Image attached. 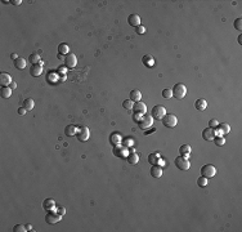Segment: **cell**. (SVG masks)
Masks as SVG:
<instances>
[{
	"mask_svg": "<svg viewBox=\"0 0 242 232\" xmlns=\"http://www.w3.org/2000/svg\"><path fill=\"white\" fill-rule=\"evenodd\" d=\"M151 175L153 178H161L162 177V168L158 166V165H153L151 168Z\"/></svg>",
	"mask_w": 242,
	"mask_h": 232,
	"instance_id": "18",
	"label": "cell"
},
{
	"mask_svg": "<svg viewBox=\"0 0 242 232\" xmlns=\"http://www.w3.org/2000/svg\"><path fill=\"white\" fill-rule=\"evenodd\" d=\"M11 88H12V89H16V88H17V84L14 83V81H13V83L11 84Z\"/></svg>",
	"mask_w": 242,
	"mask_h": 232,
	"instance_id": "48",
	"label": "cell"
},
{
	"mask_svg": "<svg viewBox=\"0 0 242 232\" xmlns=\"http://www.w3.org/2000/svg\"><path fill=\"white\" fill-rule=\"evenodd\" d=\"M14 66H16V69H20V70L25 69L26 67V60L25 58H22V57H20L18 60L14 61Z\"/></svg>",
	"mask_w": 242,
	"mask_h": 232,
	"instance_id": "28",
	"label": "cell"
},
{
	"mask_svg": "<svg viewBox=\"0 0 242 232\" xmlns=\"http://www.w3.org/2000/svg\"><path fill=\"white\" fill-rule=\"evenodd\" d=\"M29 61L32 63V65H36V63H39L41 60H40V56H39L38 53H32V54H31V56L29 57Z\"/></svg>",
	"mask_w": 242,
	"mask_h": 232,
	"instance_id": "31",
	"label": "cell"
},
{
	"mask_svg": "<svg viewBox=\"0 0 242 232\" xmlns=\"http://www.w3.org/2000/svg\"><path fill=\"white\" fill-rule=\"evenodd\" d=\"M26 112H27V110H26L25 107H20V108H18V115L23 116V115H26Z\"/></svg>",
	"mask_w": 242,
	"mask_h": 232,
	"instance_id": "42",
	"label": "cell"
},
{
	"mask_svg": "<svg viewBox=\"0 0 242 232\" xmlns=\"http://www.w3.org/2000/svg\"><path fill=\"white\" fill-rule=\"evenodd\" d=\"M216 135H218L216 130L213 129V128H206V129H204V131H202V138L206 139V141H213Z\"/></svg>",
	"mask_w": 242,
	"mask_h": 232,
	"instance_id": "13",
	"label": "cell"
},
{
	"mask_svg": "<svg viewBox=\"0 0 242 232\" xmlns=\"http://www.w3.org/2000/svg\"><path fill=\"white\" fill-rule=\"evenodd\" d=\"M143 63L147 67H153L155 66V60L152 58V56H144L143 57Z\"/></svg>",
	"mask_w": 242,
	"mask_h": 232,
	"instance_id": "29",
	"label": "cell"
},
{
	"mask_svg": "<svg viewBox=\"0 0 242 232\" xmlns=\"http://www.w3.org/2000/svg\"><path fill=\"white\" fill-rule=\"evenodd\" d=\"M195 107L197 108L198 111H205V110H206V107H207V102L205 101L204 98H200V99H197V101H196Z\"/></svg>",
	"mask_w": 242,
	"mask_h": 232,
	"instance_id": "20",
	"label": "cell"
},
{
	"mask_svg": "<svg viewBox=\"0 0 242 232\" xmlns=\"http://www.w3.org/2000/svg\"><path fill=\"white\" fill-rule=\"evenodd\" d=\"M215 130H216L218 135H224V134H228L231 131V126H229V124H227V122H222V124H219L216 126Z\"/></svg>",
	"mask_w": 242,
	"mask_h": 232,
	"instance_id": "12",
	"label": "cell"
},
{
	"mask_svg": "<svg viewBox=\"0 0 242 232\" xmlns=\"http://www.w3.org/2000/svg\"><path fill=\"white\" fill-rule=\"evenodd\" d=\"M157 157H158V153H156V155H149V156H148V161H149V164H155V162H156Z\"/></svg>",
	"mask_w": 242,
	"mask_h": 232,
	"instance_id": "41",
	"label": "cell"
},
{
	"mask_svg": "<svg viewBox=\"0 0 242 232\" xmlns=\"http://www.w3.org/2000/svg\"><path fill=\"white\" fill-rule=\"evenodd\" d=\"M174 164H175V166H176L179 170H188V169H189V166H191V164H189V161H188V159L183 157L182 155H180L179 157H176V159H175V160H174Z\"/></svg>",
	"mask_w": 242,
	"mask_h": 232,
	"instance_id": "5",
	"label": "cell"
},
{
	"mask_svg": "<svg viewBox=\"0 0 242 232\" xmlns=\"http://www.w3.org/2000/svg\"><path fill=\"white\" fill-rule=\"evenodd\" d=\"M127 23L130 26H134V27L140 26V17L138 14H130L127 17Z\"/></svg>",
	"mask_w": 242,
	"mask_h": 232,
	"instance_id": "16",
	"label": "cell"
},
{
	"mask_svg": "<svg viewBox=\"0 0 242 232\" xmlns=\"http://www.w3.org/2000/svg\"><path fill=\"white\" fill-rule=\"evenodd\" d=\"M109 142H111L113 146H117V144H121V142H122V137H121V134H118V133H113V134H111V137H109Z\"/></svg>",
	"mask_w": 242,
	"mask_h": 232,
	"instance_id": "19",
	"label": "cell"
},
{
	"mask_svg": "<svg viewBox=\"0 0 242 232\" xmlns=\"http://www.w3.org/2000/svg\"><path fill=\"white\" fill-rule=\"evenodd\" d=\"M135 32L136 34H139V35H143L144 32H146V27L144 26H138V27H135Z\"/></svg>",
	"mask_w": 242,
	"mask_h": 232,
	"instance_id": "40",
	"label": "cell"
},
{
	"mask_svg": "<svg viewBox=\"0 0 242 232\" xmlns=\"http://www.w3.org/2000/svg\"><path fill=\"white\" fill-rule=\"evenodd\" d=\"M213 141H214V143H215L218 147L224 146V143H225V139H224V137H223V135H216V137L214 138Z\"/></svg>",
	"mask_w": 242,
	"mask_h": 232,
	"instance_id": "30",
	"label": "cell"
},
{
	"mask_svg": "<svg viewBox=\"0 0 242 232\" xmlns=\"http://www.w3.org/2000/svg\"><path fill=\"white\" fill-rule=\"evenodd\" d=\"M162 97H164V98H166V99L171 98V97H173V92H171V89H164V90H162Z\"/></svg>",
	"mask_w": 242,
	"mask_h": 232,
	"instance_id": "36",
	"label": "cell"
},
{
	"mask_svg": "<svg viewBox=\"0 0 242 232\" xmlns=\"http://www.w3.org/2000/svg\"><path fill=\"white\" fill-rule=\"evenodd\" d=\"M130 99L133 102H139L140 99H142V93H140L139 90H136V89L131 90L130 92Z\"/></svg>",
	"mask_w": 242,
	"mask_h": 232,
	"instance_id": "22",
	"label": "cell"
},
{
	"mask_svg": "<svg viewBox=\"0 0 242 232\" xmlns=\"http://www.w3.org/2000/svg\"><path fill=\"white\" fill-rule=\"evenodd\" d=\"M70 53V48H68V45L66 44V43H63V44H59V47H58V54H67Z\"/></svg>",
	"mask_w": 242,
	"mask_h": 232,
	"instance_id": "27",
	"label": "cell"
},
{
	"mask_svg": "<svg viewBox=\"0 0 242 232\" xmlns=\"http://www.w3.org/2000/svg\"><path fill=\"white\" fill-rule=\"evenodd\" d=\"M11 57H12V60H13V61H16V60H18V58H20L16 53H12V54H11Z\"/></svg>",
	"mask_w": 242,
	"mask_h": 232,
	"instance_id": "45",
	"label": "cell"
},
{
	"mask_svg": "<svg viewBox=\"0 0 242 232\" xmlns=\"http://www.w3.org/2000/svg\"><path fill=\"white\" fill-rule=\"evenodd\" d=\"M238 43L242 44V38H241V36H238Z\"/></svg>",
	"mask_w": 242,
	"mask_h": 232,
	"instance_id": "50",
	"label": "cell"
},
{
	"mask_svg": "<svg viewBox=\"0 0 242 232\" xmlns=\"http://www.w3.org/2000/svg\"><path fill=\"white\" fill-rule=\"evenodd\" d=\"M47 80H48V81H52V83H56V81L61 80V79H59V75H57L56 72H50V74H48Z\"/></svg>",
	"mask_w": 242,
	"mask_h": 232,
	"instance_id": "32",
	"label": "cell"
},
{
	"mask_svg": "<svg viewBox=\"0 0 242 232\" xmlns=\"http://www.w3.org/2000/svg\"><path fill=\"white\" fill-rule=\"evenodd\" d=\"M129 152H130V153H134V152H135V148H130Z\"/></svg>",
	"mask_w": 242,
	"mask_h": 232,
	"instance_id": "49",
	"label": "cell"
},
{
	"mask_svg": "<svg viewBox=\"0 0 242 232\" xmlns=\"http://www.w3.org/2000/svg\"><path fill=\"white\" fill-rule=\"evenodd\" d=\"M11 3L13 4V5H20V4L22 3V0H11Z\"/></svg>",
	"mask_w": 242,
	"mask_h": 232,
	"instance_id": "44",
	"label": "cell"
},
{
	"mask_svg": "<svg viewBox=\"0 0 242 232\" xmlns=\"http://www.w3.org/2000/svg\"><path fill=\"white\" fill-rule=\"evenodd\" d=\"M61 219H62V215L59 214V213H54V210L49 212L47 214V217H45V221H47V223H49V224H54Z\"/></svg>",
	"mask_w": 242,
	"mask_h": 232,
	"instance_id": "11",
	"label": "cell"
},
{
	"mask_svg": "<svg viewBox=\"0 0 242 232\" xmlns=\"http://www.w3.org/2000/svg\"><path fill=\"white\" fill-rule=\"evenodd\" d=\"M179 153H180L183 157L188 159L189 153H191V146H189V144H183V146H180V147H179Z\"/></svg>",
	"mask_w": 242,
	"mask_h": 232,
	"instance_id": "21",
	"label": "cell"
},
{
	"mask_svg": "<svg viewBox=\"0 0 242 232\" xmlns=\"http://www.w3.org/2000/svg\"><path fill=\"white\" fill-rule=\"evenodd\" d=\"M90 137V130L88 126H81V128L77 130V139L81 141V142H85L88 141Z\"/></svg>",
	"mask_w": 242,
	"mask_h": 232,
	"instance_id": "10",
	"label": "cell"
},
{
	"mask_svg": "<svg viewBox=\"0 0 242 232\" xmlns=\"http://www.w3.org/2000/svg\"><path fill=\"white\" fill-rule=\"evenodd\" d=\"M63 62H65V66L67 67V69H74V67L77 65V58H76L75 54L68 53L67 56L65 57V60H63Z\"/></svg>",
	"mask_w": 242,
	"mask_h": 232,
	"instance_id": "9",
	"label": "cell"
},
{
	"mask_svg": "<svg viewBox=\"0 0 242 232\" xmlns=\"http://www.w3.org/2000/svg\"><path fill=\"white\" fill-rule=\"evenodd\" d=\"M30 74L32 75V76H35V77L40 76V75L43 74V65H40V63L32 65V66H31V69H30Z\"/></svg>",
	"mask_w": 242,
	"mask_h": 232,
	"instance_id": "14",
	"label": "cell"
},
{
	"mask_svg": "<svg viewBox=\"0 0 242 232\" xmlns=\"http://www.w3.org/2000/svg\"><path fill=\"white\" fill-rule=\"evenodd\" d=\"M138 124L140 126V129H149L153 126V117L151 115H143L139 119Z\"/></svg>",
	"mask_w": 242,
	"mask_h": 232,
	"instance_id": "3",
	"label": "cell"
},
{
	"mask_svg": "<svg viewBox=\"0 0 242 232\" xmlns=\"http://www.w3.org/2000/svg\"><path fill=\"white\" fill-rule=\"evenodd\" d=\"M113 155H115L116 157H120V159H126L127 155H129V150L125 146H120V144H117V146L113 147Z\"/></svg>",
	"mask_w": 242,
	"mask_h": 232,
	"instance_id": "6",
	"label": "cell"
},
{
	"mask_svg": "<svg viewBox=\"0 0 242 232\" xmlns=\"http://www.w3.org/2000/svg\"><path fill=\"white\" fill-rule=\"evenodd\" d=\"M201 174H202L205 178H213L214 175L216 174V168L211 165V164H207V165H204L201 168Z\"/></svg>",
	"mask_w": 242,
	"mask_h": 232,
	"instance_id": "4",
	"label": "cell"
},
{
	"mask_svg": "<svg viewBox=\"0 0 242 232\" xmlns=\"http://www.w3.org/2000/svg\"><path fill=\"white\" fill-rule=\"evenodd\" d=\"M77 133V128L75 125H67L66 129H65V134L67 135V137H71V135H74Z\"/></svg>",
	"mask_w": 242,
	"mask_h": 232,
	"instance_id": "24",
	"label": "cell"
},
{
	"mask_svg": "<svg viewBox=\"0 0 242 232\" xmlns=\"http://www.w3.org/2000/svg\"><path fill=\"white\" fill-rule=\"evenodd\" d=\"M57 213H59L61 215H65V214H66V209L63 208V206H59L58 210H57Z\"/></svg>",
	"mask_w": 242,
	"mask_h": 232,
	"instance_id": "43",
	"label": "cell"
},
{
	"mask_svg": "<svg viewBox=\"0 0 242 232\" xmlns=\"http://www.w3.org/2000/svg\"><path fill=\"white\" fill-rule=\"evenodd\" d=\"M126 160H127L129 164H131V165H135V164L139 161V156L135 152L134 153H129L127 155V157H126Z\"/></svg>",
	"mask_w": 242,
	"mask_h": 232,
	"instance_id": "23",
	"label": "cell"
},
{
	"mask_svg": "<svg viewBox=\"0 0 242 232\" xmlns=\"http://www.w3.org/2000/svg\"><path fill=\"white\" fill-rule=\"evenodd\" d=\"M26 228H27V231H32V226H31V224H26Z\"/></svg>",
	"mask_w": 242,
	"mask_h": 232,
	"instance_id": "47",
	"label": "cell"
},
{
	"mask_svg": "<svg viewBox=\"0 0 242 232\" xmlns=\"http://www.w3.org/2000/svg\"><path fill=\"white\" fill-rule=\"evenodd\" d=\"M13 231L14 232H26L27 228H26V226H23V224H17V226H14Z\"/></svg>",
	"mask_w": 242,
	"mask_h": 232,
	"instance_id": "37",
	"label": "cell"
},
{
	"mask_svg": "<svg viewBox=\"0 0 242 232\" xmlns=\"http://www.w3.org/2000/svg\"><path fill=\"white\" fill-rule=\"evenodd\" d=\"M13 83L12 81V77L9 74H7V72H2L0 74V84H2L3 86H7V85H11Z\"/></svg>",
	"mask_w": 242,
	"mask_h": 232,
	"instance_id": "15",
	"label": "cell"
},
{
	"mask_svg": "<svg viewBox=\"0 0 242 232\" xmlns=\"http://www.w3.org/2000/svg\"><path fill=\"white\" fill-rule=\"evenodd\" d=\"M133 112L134 115H138L142 117L143 115H146V112H147V106L143 103V102H134V106H133Z\"/></svg>",
	"mask_w": 242,
	"mask_h": 232,
	"instance_id": "7",
	"label": "cell"
},
{
	"mask_svg": "<svg viewBox=\"0 0 242 232\" xmlns=\"http://www.w3.org/2000/svg\"><path fill=\"white\" fill-rule=\"evenodd\" d=\"M162 124L166 126V128H174V126H176L178 124V119L175 115H165L162 119Z\"/></svg>",
	"mask_w": 242,
	"mask_h": 232,
	"instance_id": "8",
	"label": "cell"
},
{
	"mask_svg": "<svg viewBox=\"0 0 242 232\" xmlns=\"http://www.w3.org/2000/svg\"><path fill=\"white\" fill-rule=\"evenodd\" d=\"M197 184L200 186V187H206V184H207V178H205L204 175H201L200 178L197 179Z\"/></svg>",
	"mask_w": 242,
	"mask_h": 232,
	"instance_id": "34",
	"label": "cell"
},
{
	"mask_svg": "<svg viewBox=\"0 0 242 232\" xmlns=\"http://www.w3.org/2000/svg\"><path fill=\"white\" fill-rule=\"evenodd\" d=\"M165 115H166V108L161 106V104H156L151 111V116L153 117V120H162Z\"/></svg>",
	"mask_w": 242,
	"mask_h": 232,
	"instance_id": "2",
	"label": "cell"
},
{
	"mask_svg": "<svg viewBox=\"0 0 242 232\" xmlns=\"http://www.w3.org/2000/svg\"><path fill=\"white\" fill-rule=\"evenodd\" d=\"M0 94H2L3 98H9L12 95V88H9V86H3L2 90H0Z\"/></svg>",
	"mask_w": 242,
	"mask_h": 232,
	"instance_id": "26",
	"label": "cell"
},
{
	"mask_svg": "<svg viewBox=\"0 0 242 232\" xmlns=\"http://www.w3.org/2000/svg\"><path fill=\"white\" fill-rule=\"evenodd\" d=\"M233 26H234V29H236V30H238V31L242 30V20H241V18H237V20L234 21Z\"/></svg>",
	"mask_w": 242,
	"mask_h": 232,
	"instance_id": "38",
	"label": "cell"
},
{
	"mask_svg": "<svg viewBox=\"0 0 242 232\" xmlns=\"http://www.w3.org/2000/svg\"><path fill=\"white\" fill-rule=\"evenodd\" d=\"M34 106H35V102H34V99L32 98H26L25 99V102H23V107L26 108L27 111H31L34 108Z\"/></svg>",
	"mask_w": 242,
	"mask_h": 232,
	"instance_id": "25",
	"label": "cell"
},
{
	"mask_svg": "<svg viewBox=\"0 0 242 232\" xmlns=\"http://www.w3.org/2000/svg\"><path fill=\"white\" fill-rule=\"evenodd\" d=\"M43 208L48 212H52L56 209V203H54L53 199H45L44 203H43Z\"/></svg>",
	"mask_w": 242,
	"mask_h": 232,
	"instance_id": "17",
	"label": "cell"
},
{
	"mask_svg": "<svg viewBox=\"0 0 242 232\" xmlns=\"http://www.w3.org/2000/svg\"><path fill=\"white\" fill-rule=\"evenodd\" d=\"M218 125H219V121H218V120H215V119H211V120L209 121V128H213V129H215Z\"/></svg>",
	"mask_w": 242,
	"mask_h": 232,
	"instance_id": "39",
	"label": "cell"
},
{
	"mask_svg": "<svg viewBox=\"0 0 242 232\" xmlns=\"http://www.w3.org/2000/svg\"><path fill=\"white\" fill-rule=\"evenodd\" d=\"M133 139L131 138H125V139H122V142H121V144L122 146H125V147H131L133 146Z\"/></svg>",
	"mask_w": 242,
	"mask_h": 232,
	"instance_id": "35",
	"label": "cell"
},
{
	"mask_svg": "<svg viewBox=\"0 0 242 232\" xmlns=\"http://www.w3.org/2000/svg\"><path fill=\"white\" fill-rule=\"evenodd\" d=\"M122 106H124V108H126V110H133V106H134V102L131 101V99H125L124 102H122Z\"/></svg>",
	"mask_w": 242,
	"mask_h": 232,
	"instance_id": "33",
	"label": "cell"
},
{
	"mask_svg": "<svg viewBox=\"0 0 242 232\" xmlns=\"http://www.w3.org/2000/svg\"><path fill=\"white\" fill-rule=\"evenodd\" d=\"M155 130H156L155 128H149L147 131H146V134H149V133H152V131H155Z\"/></svg>",
	"mask_w": 242,
	"mask_h": 232,
	"instance_id": "46",
	"label": "cell"
},
{
	"mask_svg": "<svg viewBox=\"0 0 242 232\" xmlns=\"http://www.w3.org/2000/svg\"><path fill=\"white\" fill-rule=\"evenodd\" d=\"M171 92H173V97H175L176 99H183L187 94V88L183 83H178L174 85Z\"/></svg>",
	"mask_w": 242,
	"mask_h": 232,
	"instance_id": "1",
	"label": "cell"
}]
</instances>
